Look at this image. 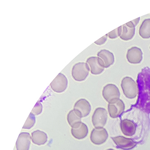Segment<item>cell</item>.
<instances>
[{
    "label": "cell",
    "instance_id": "obj_1",
    "mask_svg": "<svg viewBox=\"0 0 150 150\" xmlns=\"http://www.w3.org/2000/svg\"><path fill=\"white\" fill-rule=\"evenodd\" d=\"M121 87L123 93L126 98L133 99L137 97L139 88L135 81L129 77H125L122 79Z\"/></svg>",
    "mask_w": 150,
    "mask_h": 150
},
{
    "label": "cell",
    "instance_id": "obj_2",
    "mask_svg": "<svg viewBox=\"0 0 150 150\" xmlns=\"http://www.w3.org/2000/svg\"><path fill=\"white\" fill-rule=\"evenodd\" d=\"M90 68L88 64L79 62L74 65L72 70V75L74 80L79 82L84 81L88 77Z\"/></svg>",
    "mask_w": 150,
    "mask_h": 150
},
{
    "label": "cell",
    "instance_id": "obj_3",
    "mask_svg": "<svg viewBox=\"0 0 150 150\" xmlns=\"http://www.w3.org/2000/svg\"><path fill=\"white\" fill-rule=\"evenodd\" d=\"M108 114L106 110L99 107L94 111L92 116L93 125L95 128H103L107 122Z\"/></svg>",
    "mask_w": 150,
    "mask_h": 150
},
{
    "label": "cell",
    "instance_id": "obj_4",
    "mask_svg": "<svg viewBox=\"0 0 150 150\" xmlns=\"http://www.w3.org/2000/svg\"><path fill=\"white\" fill-rule=\"evenodd\" d=\"M102 95L107 102L112 103L119 99L120 93L118 87L114 84H108L103 88Z\"/></svg>",
    "mask_w": 150,
    "mask_h": 150
},
{
    "label": "cell",
    "instance_id": "obj_5",
    "mask_svg": "<svg viewBox=\"0 0 150 150\" xmlns=\"http://www.w3.org/2000/svg\"><path fill=\"white\" fill-rule=\"evenodd\" d=\"M90 137L94 144L100 145L106 141L108 137V134L105 128H95L91 131Z\"/></svg>",
    "mask_w": 150,
    "mask_h": 150
},
{
    "label": "cell",
    "instance_id": "obj_6",
    "mask_svg": "<svg viewBox=\"0 0 150 150\" xmlns=\"http://www.w3.org/2000/svg\"><path fill=\"white\" fill-rule=\"evenodd\" d=\"M125 108V103L120 99L109 103L108 105V111L110 116L113 119L118 118L123 114Z\"/></svg>",
    "mask_w": 150,
    "mask_h": 150
},
{
    "label": "cell",
    "instance_id": "obj_7",
    "mask_svg": "<svg viewBox=\"0 0 150 150\" xmlns=\"http://www.w3.org/2000/svg\"><path fill=\"white\" fill-rule=\"evenodd\" d=\"M87 63L89 65L91 73L94 75L100 74L105 68L103 61L99 57H90L87 59Z\"/></svg>",
    "mask_w": 150,
    "mask_h": 150
},
{
    "label": "cell",
    "instance_id": "obj_8",
    "mask_svg": "<svg viewBox=\"0 0 150 150\" xmlns=\"http://www.w3.org/2000/svg\"><path fill=\"white\" fill-rule=\"evenodd\" d=\"M112 140L118 148L123 150H130L137 146V142L132 139L124 136H117L111 137Z\"/></svg>",
    "mask_w": 150,
    "mask_h": 150
},
{
    "label": "cell",
    "instance_id": "obj_9",
    "mask_svg": "<svg viewBox=\"0 0 150 150\" xmlns=\"http://www.w3.org/2000/svg\"><path fill=\"white\" fill-rule=\"evenodd\" d=\"M50 86L54 92L57 93H62L67 88V79L62 74H59L51 83Z\"/></svg>",
    "mask_w": 150,
    "mask_h": 150
},
{
    "label": "cell",
    "instance_id": "obj_10",
    "mask_svg": "<svg viewBox=\"0 0 150 150\" xmlns=\"http://www.w3.org/2000/svg\"><path fill=\"white\" fill-rule=\"evenodd\" d=\"M126 58L130 63L138 64L142 61L143 53L140 48L137 47H132L127 51Z\"/></svg>",
    "mask_w": 150,
    "mask_h": 150
},
{
    "label": "cell",
    "instance_id": "obj_11",
    "mask_svg": "<svg viewBox=\"0 0 150 150\" xmlns=\"http://www.w3.org/2000/svg\"><path fill=\"white\" fill-rule=\"evenodd\" d=\"M74 110L79 113L82 118L85 117L91 112V105L85 99H80L76 101L74 106Z\"/></svg>",
    "mask_w": 150,
    "mask_h": 150
},
{
    "label": "cell",
    "instance_id": "obj_12",
    "mask_svg": "<svg viewBox=\"0 0 150 150\" xmlns=\"http://www.w3.org/2000/svg\"><path fill=\"white\" fill-rule=\"evenodd\" d=\"M31 139L29 133L27 132L21 133L16 142V150H29Z\"/></svg>",
    "mask_w": 150,
    "mask_h": 150
},
{
    "label": "cell",
    "instance_id": "obj_13",
    "mask_svg": "<svg viewBox=\"0 0 150 150\" xmlns=\"http://www.w3.org/2000/svg\"><path fill=\"white\" fill-rule=\"evenodd\" d=\"M120 125L121 131L125 135L131 137L135 134L136 126L133 121L128 119L122 120Z\"/></svg>",
    "mask_w": 150,
    "mask_h": 150
},
{
    "label": "cell",
    "instance_id": "obj_14",
    "mask_svg": "<svg viewBox=\"0 0 150 150\" xmlns=\"http://www.w3.org/2000/svg\"><path fill=\"white\" fill-rule=\"evenodd\" d=\"M71 131L74 138L79 140L83 139L88 135V129L86 124L81 122L78 127L72 128Z\"/></svg>",
    "mask_w": 150,
    "mask_h": 150
},
{
    "label": "cell",
    "instance_id": "obj_15",
    "mask_svg": "<svg viewBox=\"0 0 150 150\" xmlns=\"http://www.w3.org/2000/svg\"><path fill=\"white\" fill-rule=\"evenodd\" d=\"M98 56L105 64V68H108L115 62V57L113 53L106 49L101 50L98 52Z\"/></svg>",
    "mask_w": 150,
    "mask_h": 150
},
{
    "label": "cell",
    "instance_id": "obj_16",
    "mask_svg": "<svg viewBox=\"0 0 150 150\" xmlns=\"http://www.w3.org/2000/svg\"><path fill=\"white\" fill-rule=\"evenodd\" d=\"M32 140L35 144L42 145L47 142V136L44 132L38 130L32 133Z\"/></svg>",
    "mask_w": 150,
    "mask_h": 150
},
{
    "label": "cell",
    "instance_id": "obj_17",
    "mask_svg": "<svg viewBox=\"0 0 150 150\" xmlns=\"http://www.w3.org/2000/svg\"><path fill=\"white\" fill-rule=\"evenodd\" d=\"M135 33V27L130 26L125 23L122 26V32L120 38L124 41L131 40Z\"/></svg>",
    "mask_w": 150,
    "mask_h": 150
},
{
    "label": "cell",
    "instance_id": "obj_18",
    "mask_svg": "<svg viewBox=\"0 0 150 150\" xmlns=\"http://www.w3.org/2000/svg\"><path fill=\"white\" fill-rule=\"evenodd\" d=\"M81 118L79 113L74 110L69 111L67 117L69 124L72 128H76L80 125Z\"/></svg>",
    "mask_w": 150,
    "mask_h": 150
},
{
    "label": "cell",
    "instance_id": "obj_19",
    "mask_svg": "<svg viewBox=\"0 0 150 150\" xmlns=\"http://www.w3.org/2000/svg\"><path fill=\"white\" fill-rule=\"evenodd\" d=\"M139 34L143 39L150 38V19L143 21L140 26Z\"/></svg>",
    "mask_w": 150,
    "mask_h": 150
},
{
    "label": "cell",
    "instance_id": "obj_20",
    "mask_svg": "<svg viewBox=\"0 0 150 150\" xmlns=\"http://www.w3.org/2000/svg\"><path fill=\"white\" fill-rule=\"evenodd\" d=\"M35 121H36V118H35V115L31 112L30 114H29L26 121L25 123V125L23 127V129H30L34 126Z\"/></svg>",
    "mask_w": 150,
    "mask_h": 150
},
{
    "label": "cell",
    "instance_id": "obj_21",
    "mask_svg": "<svg viewBox=\"0 0 150 150\" xmlns=\"http://www.w3.org/2000/svg\"><path fill=\"white\" fill-rule=\"evenodd\" d=\"M121 32H122V26L119 27V28H116L112 31L109 33L107 35H108V37L110 39H116L119 37H120V35H121Z\"/></svg>",
    "mask_w": 150,
    "mask_h": 150
},
{
    "label": "cell",
    "instance_id": "obj_22",
    "mask_svg": "<svg viewBox=\"0 0 150 150\" xmlns=\"http://www.w3.org/2000/svg\"><path fill=\"white\" fill-rule=\"evenodd\" d=\"M42 105L39 101H38L34 107H33V109L32 110L31 113L34 115H38L42 113Z\"/></svg>",
    "mask_w": 150,
    "mask_h": 150
},
{
    "label": "cell",
    "instance_id": "obj_23",
    "mask_svg": "<svg viewBox=\"0 0 150 150\" xmlns=\"http://www.w3.org/2000/svg\"><path fill=\"white\" fill-rule=\"evenodd\" d=\"M107 37H108V35L107 34L104 36L103 37L101 38L100 39H98L97 41H96L94 43L98 45H103V44L105 43V42L107 40Z\"/></svg>",
    "mask_w": 150,
    "mask_h": 150
},
{
    "label": "cell",
    "instance_id": "obj_24",
    "mask_svg": "<svg viewBox=\"0 0 150 150\" xmlns=\"http://www.w3.org/2000/svg\"><path fill=\"white\" fill-rule=\"evenodd\" d=\"M140 20V17L138 18L137 19H135V20H134V21H131L130 22L132 23V25L134 26L135 27L139 23V22Z\"/></svg>",
    "mask_w": 150,
    "mask_h": 150
},
{
    "label": "cell",
    "instance_id": "obj_25",
    "mask_svg": "<svg viewBox=\"0 0 150 150\" xmlns=\"http://www.w3.org/2000/svg\"><path fill=\"white\" fill-rule=\"evenodd\" d=\"M114 150V149H111V148H110V149H107V150Z\"/></svg>",
    "mask_w": 150,
    "mask_h": 150
},
{
    "label": "cell",
    "instance_id": "obj_26",
    "mask_svg": "<svg viewBox=\"0 0 150 150\" xmlns=\"http://www.w3.org/2000/svg\"></svg>",
    "mask_w": 150,
    "mask_h": 150
}]
</instances>
